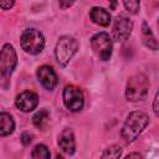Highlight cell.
<instances>
[{
	"label": "cell",
	"mask_w": 159,
	"mask_h": 159,
	"mask_svg": "<svg viewBox=\"0 0 159 159\" xmlns=\"http://www.w3.org/2000/svg\"><path fill=\"white\" fill-rule=\"evenodd\" d=\"M149 124V116L142 111H133L130 112L120 129V137L127 143H133L147 128Z\"/></svg>",
	"instance_id": "cell-1"
},
{
	"label": "cell",
	"mask_w": 159,
	"mask_h": 159,
	"mask_svg": "<svg viewBox=\"0 0 159 159\" xmlns=\"http://www.w3.org/2000/svg\"><path fill=\"white\" fill-rule=\"evenodd\" d=\"M17 66V55L11 43H4L0 50V87L7 89L10 78Z\"/></svg>",
	"instance_id": "cell-2"
},
{
	"label": "cell",
	"mask_w": 159,
	"mask_h": 159,
	"mask_svg": "<svg viewBox=\"0 0 159 159\" xmlns=\"http://www.w3.org/2000/svg\"><path fill=\"white\" fill-rule=\"evenodd\" d=\"M149 80L145 75L143 73H137L133 75L128 78L127 84H125V98L129 102H139L143 101L149 91Z\"/></svg>",
	"instance_id": "cell-3"
},
{
	"label": "cell",
	"mask_w": 159,
	"mask_h": 159,
	"mask_svg": "<svg viewBox=\"0 0 159 159\" xmlns=\"http://www.w3.org/2000/svg\"><path fill=\"white\" fill-rule=\"evenodd\" d=\"M78 51V41L70 36V35H63L61 36L55 46V57L57 63L61 67H66L72 57L77 53Z\"/></svg>",
	"instance_id": "cell-4"
},
{
	"label": "cell",
	"mask_w": 159,
	"mask_h": 159,
	"mask_svg": "<svg viewBox=\"0 0 159 159\" xmlns=\"http://www.w3.org/2000/svg\"><path fill=\"white\" fill-rule=\"evenodd\" d=\"M45 37L41 31L34 27H29L22 31L20 37L21 48L29 55H39L45 48Z\"/></svg>",
	"instance_id": "cell-5"
},
{
	"label": "cell",
	"mask_w": 159,
	"mask_h": 159,
	"mask_svg": "<svg viewBox=\"0 0 159 159\" xmlns=\"http://www.w3.org/2000/svg\"><path fill=\"white\" fill-rule=\"evenodd\" d=\"M91 47L101 61H108L113 52V41L107 32L101 31L91 37Z\"/></svg>",
	"instance_id": "cell-6"
},
{
	"label": "cell",
	"mask_w": 159,
	"mask_h": 159,
	"mask_svg": "<svg viewBox=\"0 0 159 159\" xmlns=\"http://www.w3.org/2000/svg\"><path fill=\"white\" fill-rule=\"evenodd\" d=\"M62 102L70 112H80L84 106V96L81 88L67 84L62 91Z\"/></svg>",
	"instance_id": "cell-7"
},
{
	"label": "cell",
	"mask_w": 159,
	"mask_h": 159,
	"mask_svg": "<svg viewBox=\"0 0 159 159\" xmlns=\"http://www.w3.org/2000/svg\"><path fill=\"white\" fill-rule=\"evenodd\" d=\"M132 31H133V21L130 20V17L125 14H119L116 17L112 27L113 40L117 42H124L125 40L129 39Z\"/></svg>",
	"instance_id": "cell-8"
},
{
	"label": "cell",
	"mask_w": 159,
	"mask_h": 159,
	"mask_svg": "<svg viewBox=\"0 0 159 159\" xmlns=\"http://www.w3.org/2000/svg\"><path fill=\"white\" fill-rule=\"evenodd\" d=\"M39 104V96L32 91H24L15 98V106L24 113H30L36 109Z\"/></svg>",
	"instance_id": "cell-9"
},
{
	"label": "cell",
	"mask_w": 159,
	"mask_h": 159,
	"mask_svg": "<svg viewBox=\"0 0 159 159\" xmlns=\"http://www.w3.org/2000/svg\"><path fill=\"white\" fill-rule=\"evenodd\" d=\"M36 76H37V80L41 83V86L47 91H52L57 84V75H56L55 70L48 65L40 66L37 68Z\"/></svg>",
	"instance_id": "cell-10"
},
{
	"label": "cell",
	"mask_w": 159,
	"mask_h": 159,
	"mask_svg": "<svg viewBox=\"0 0 159 159\" xmlns=\"http://www.w3.org/2000/svg\"><path fill=\"white\" fill-rule=\"evenodd\" d=\"M57 144L66 155H73L76 152V139L73 130L71 128H65L58 135Z\"/></svg>",
	"instance_id": "cell-11"
},
{
	"label": "cell",
	"mask_w": 159,
	"mask_h": 159,
	"mask_svg": "<svg viewBox=\"0 0 159 159\" xmlns=\"http://www.w3.org/2000/svg\"><path fill=\"white\" fill-rule=\"evenodd\" d=\"M89 19L92 20L93 24L102 26V27H107L111 24V14L101 6H93L89 10Z\"/></svg>",
	"instance_id": "cell-12"
},
{
	"label": "cell",
	"mask_w": 159,
	"mask_h": 159,
	"mask_svg": "<svg viewBox=\"0 0 159 159\" xmlns=\"http://www.w3.org/2000/svg\"><path fill=\"white\" fill-rule=\"evenodd\" d=\"M142 40L145 47H148L149 50L157 51L158 50V41L155 35L153 34L152 29L149 27V25L147 24V21L142 22Z\"/></svg>",
	"instance_id": "cell-13"
},
{
	"label": "cell",
	"mask_w": 159,
	"mask_h": 159,
	"mask_svg": "<svg viewBox=\"0 0 159 159\" xmlns=\"http://www.w3.org/2000/svg\"><path fill=\"white\" fill-rule=\"evenodd\" d=\"M15 130V120L10 113L0 112V137H7Z\"/></svg>",
	"instance_id": "cell-14"
},
{
	"label": "cell",
	"mask_w": 159,
	"mask_h": 159,
	"mask_svg": "<svg viewBox=\"0 0 159 159\" xmlns=\"http://www.w3.org/2000/svg\"><path fill=\"white\" fill-rule=\"evenodd\" d=\"M48 119H50V112L46 108H41L32 116V124L39 129H43L47 125Z\"/></svg>",
	"instance_id": "cell-15"
},
{
	"label": "cell",
	"mask_w": 159,
	"mask_h": 159,
	"mask_svg": "<svg viewBox=\"0 0 159 159\" xmlns=\"http://www.w3.org/2000/svg\"><path fill=\"white\" fill-rule=\"evenodd\" d=\"M51 157L50 149L45 144H37L31 152V158L34 159H48Z\"/></svg>",
	"instance_id": "cell-16"
},
{
	"label": "cell",
	"mask_w": 159,
	"mask_h": 159,
	"mask_svg": "<svg viewBox=\"0 0 159 159\" xmlns=\"http://www.w3.org/2000/svg\"><path fill=\"white\" fill-rule=\"evenodd\" d=\"M122 150L123 149L119 145L113 144V145H111V147L104 149V152L101 154V158H114V159L119 158L122 155Z\"/></svg>",
	"instance_id": "cell-17"
},
{
	"label": "cell",
	"mask_w": 159,
	"mask_h": 159,
	"mask_svg": "<svg viewBox=\"0 0 159 159\" xmlns=\"http://www.w3.org/2000/svg\"><path fill=\"white\" fill-rule=\"evenodd\" d=\"M123 1V5H124V9L132 14V15H135L139 12V9H140V0H122Z\"/></svg>",
	"instance_id": "cell-18"
},
{
	"label": "cell",
	"mask_w": 159,
	"mask_h": 159,
	"mask_svg": "<svg viewBox=\"0 0 159 159\" xmlns=\"http://www.w3.org/2000/svg\"><path fill=\"white\" fill-rule=\"evenodd\" d=\"M15 5V0H0V9L2 10H10Z\"/></svg>",
	"instance_id": "cell-19"
},
{
	"label": "cell",
	"mask_w": 159,
	"mask_h": 159,
	"mask_svg": "<svg viewBox=\"0 0 159 159\" xmlns=\"http://www.w3.org/2000/svg\"><path fill=\"white\" fill-rule=\"evenodd\" d=\"M20 140H21V143H22L24 145H29V144L32 142V134H30L29 132H24V133L21 134Z\"/></svg>",
	"instance_id": "cell-20"
},
{
	"label": "cell",
	"mask_w": 159,
	"mask_h": 159,
	"mask_svg": "<svg viewBox=\"0 0 159 159\" xmlns=\"http://www.w3.org/2000/svg\"><path fill=\"white\" fill-rule=\"evenodd\" d=\"M75 4V0H58V6L61 10H67Z\"/></svg>",
	"instance_id": "cell-21"
},
{
	"label": "cell",
	"mask_w": 159,
	"mask_h": 159,
	"mask_svg": "<svg viewBox=\"0 0 159 159\" xmlns=\"http://www.w3.org/2000/svg\"><path fill=\"white\" fill-rule=\"evenodd\" d=\"M158 101H159V94L155 93V97H154V102H153V112L155 116H158Z\"/></svg>",
	"instance_id": "cell-22"
},
{
	"label": "cell",
	"mask_w": 159,
	"mask_h": 159,
	"mask_svg": "<svg viewBox=\"0 0 159 159\" xmlns=\"http://www.w3.org/2000/svg\"><path fill=\"white\" fill-rule=\"evenodd\" d=\"M108 2H109V7H111V10H116L117 4H118V0H108Z\"/></svg>",
	"instance_id": "cell-23"
},
{
	"label": "cell",
	"mask_w": 159,
	"mask_h": 159,
	"mask_svg": "<svg viewBox=\"0 0 159 159\" xmlns=\"http://www.w3.org/2000/svg\"><path fill=\"white\" fill-rule=\"evenodd\" d=\"M125 158H142V154L139 153H129L125 155Z\"/></svg>",
	"instance_id": "cell-24"
}]
</instances>
